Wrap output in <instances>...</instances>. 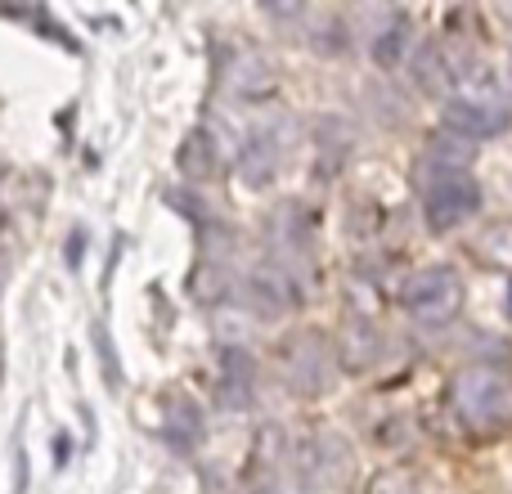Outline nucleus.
<instances>
[{
	"label": "nucleus",
	"instance_id": "9b49d317",
	"mask_svg": "<svg viewBox=\"0 0 512 494\" xmlns=\"http://www.w3.org/2000/svg\"><path fill=\"white\" fill-rule=\"evenodd\" d=\"M221 405L243 414L256 405V360L248 346H225L221 351Z\"/></svg>",
	"mask_w": 512,
	"mask_h": 494
},
{
	"label": "nucleus",
	"instance_id": "0eeeda50",
	"mask_svg": "<svg viewBox=\"0 0 512 494\" xmlns=\"http://www.w3.org/2000/svg\"><path fill=\"white\" fill-rule=\"evenodd\" d=\"M306 472H310V481H319V486H328V490L351 486V477H355L351 441L337 436L333 427H319V432L306 441Z\"/></svg>",
	"mask_w": 512,
	"mask_h": 494
},
{
	"label": "nucleus",
	"instance_id": "4be33fe9",
	"mask_svg": "<svg viewBox=\"0 0 512 494\" xmlns=\"http://www.w3.org/2000/svg\"><path fill=\"white\" fill-rule=\"evenodd\" d=\"M504 18H508V23H512V5H504Z\"/></svg>",
	"mask_w": 512,
	"mask_h": 494
},
{
	"label": "nucleus",
	"instance_id": "4468645a",
	"mask_svg": "<svg viewBox=\"0 0 512 494\" xmlns=\"http://www.w3.org/2000/svg\"><path fill=\"white\" fill-rule=\"evenodd\" d=\"M176 171L189 180V185H207L221 171V149H216L212 131H189L176 149Z\"/></svg>",
	"mask_w": 512,
	"mask_h": 494
},
{
	"label": "nucleus",
	"instance_id": "f257e3e1",
	"mask_svg": "<svg viewBox=\"0 0 512 494\" xmlns=\"http://www.w3.org/2000/svg\"><path fill=\"white\" fill-rule=\"evenodd\" d=\"M450 409L468 432H504L512 427V373L495 364H463L450 378Z\"/></svg>",
	"mask_w": 512,
	"mask_h": 494
},
{
	"label": "nucleus",
	"instance_id": "a211bd4d",
	"mask_svg": "<svg viewBox=\"0 0 512 494\" xmlns=\"http://www.w3.org/2000/svg\"><path fill=\"white\" fill-rule=\"evenodd\" d=\"M373 63L387 72H396L400 63H409V23L405 18H391V23L373 36Z\"/></svg>",
	"mask_w": 512,
	"mask_h": 494
},
{
	"label": "nucleus",
	"instance_id": "9d476101",
	"mask_svg": "<svg viewBox=\"0 0 512 494\" xmlns=\"http://www.w3.org/2000/svg\"><path fill=\"white\" fill-rule=\"evenodd\" d=\"M225 86H230L234 99H243V104H261V99H270L274 90H279V68H274V59H265L261 50H243L230 59V68H225Z\"/></svg>",
	"mask_w": 512,
	"mask_h": 494
},
{
	"label": "nucleus",
	"instance_id": "aec40b11",
	"mask_svg": "<svg viewBox=\"0 0 512 494\" xmlns=\"http://www.w3.org/2000/svg\"><path fill=\"white\" fill-rule=\"evenodd\" d=\"M68 459H72V441H68V436H54V463L63 468Z\"/></svg>",
	"mask_w": 512,
	"mask_h": 494
},
{
	"label": "nucleus",
	"instance_id": "423d86ee",
	"mask_svg": "<svg viewBox=\"0 0 512 494\" xmlns=\"http://www.w3.org/2000/svg\"><path fill=\"white\" fill-rule=\"evenodd\" d=\"M265 239H270V261L283 265L292 279L301 283V270H310V225L306 212L297 203H283L274 207V216L265 221Z\"/></svg>",
	"mask_w": 512,
	"mask_h": 494
},
{
	"label": "nucleus",
	"instance_id": "20e7f679",
	"mask_svg": "<svg viewBox=\"0 0 512 494\" xmlns=\"http://www.w3.org/2000/svg\"><path fill=\"white\" fill-rule=\"evenodd\" d=\"M292 135H297V122H292L288 113L270 117V122L252 126V131L243 135V144H239V180L243 185L265 189L274 176H279L283 158H288Z\"/></svg>",
	"mask_w": 512,
	"mask_h": 494
},
{
	"label": "nucleus",
	"instance_id": "f03ea898",
	"mask_svg": "<svg viewBox=\"0 0 512 494\" xmlns=\"http://www.w3.org/2000/svg\"><path fill=\"white\" fill-rule=\"evenodd\" d=\"M463 301H468V288H463V274L454 265H423L409 274L405 292H400V306L418 328L454 324L463 315Z\"/></svg>",
	"mask_w": 512,
	"mask_h": 494
},
{
	"label": "nucleus",
	"instance_id": "f3484780",
	"mask_svg": "<svg viewBox=\"0 0 512 494\" xmlns=\"http://www.w3.org/2000/svg\"><path fill=\"white\" fill-rule=\"evenodd\" d=\"M167 436L180 445V450H194L203 441V409L189 396H171L167 400Z\"/></svg>",
	"mask_w": 512,
	"mask_h": 494
},
{
	"label": "nucleus",
	"instance_id": "2eb2a0df",
	"mask_svg": "<svg viewBox=\"0 0 512 494\" xmlns=\"http://www.w3.org/2000/svg\"><path fill=\"white\" fill-rule=\"evenodd\" d=\"M346 153H351V126L337 117H319L315 122V176L333 180L342 171Z\"/></svg>",
	"mask_w": 512,
	"mask_h": 494
},
{
	"label": "nucleus",
	"instance_id": "7ed1b4c3",
	"mask_svg": "<svg viewBox=\"0 0 512 494\" xmlns=\"http://www.w3.org/2000/svg\"><path fill=\"white\" fill-rule=\"evenodd\" d=\"M279 369L288 382L292 396L301 400H319L337 378V355L319 328H297L288 342L279 346Z\"/></svg>",
	"mask_w": 512,
	"mask_h": 494
},
{
	"label": "nucleus",
	"instance_id": "ddd939ff",
	"mask_svg": "<svg viewBox=\"0 0 512 494\" xmlns=\"http://www.w3.org/2000/svg\"><path fill=\"white\" fill-rule=\"evenodd\" d=\"M333 355H337V360H342L351 373L373 369V364H378V355H382V337H378V328H373L369 319H346L342 333H337Z\"/></svg>",
	"mask_w": 512,
	"mask_h": 494
},
{
	"label": "nucleus",
	"instance_id": "f8f14e48",
	"mask_svg": "<svg viewBox=\"0 0 512 494\" xmlns=\"http://www.w3.org/2000/svg\"><path fill=\"white\" fill-rule=\"evenodd\" d=\"M463 171H472V144L445 131V135H436L423 149V158H418V185L427 189L445 176H463Z\"/></svg>",
	"mask_w": 512,
	"mask_h": 494
},
{
	"label": "nucleus",
	"instance_id": "dca6fc26",
	"mask_svg": "<svg viewBox=\"0 0 512 494\" xmlns=\"http://www.w3.org/2000/svg\"><path fill=\"white\" fill-rule=\"evenodd\" d=\"M409 77H414V86L418 90H427V95H436V90H445L454 81V63H450V54L441 50L436 41H423L414 54H409Z\"/></svg>",
	"mask_w": 512,
	"mask_h": 494
},
{
	"label": "nucleus",
	"instance_id": "412c9836",
	"mask_svg": "<svg viewBox=\"0 0 512 494\" xmlns=\"http://www.w3.org/2000/svg\"><path fill=\"white\" fill-rule=\"evenodd\" d=\"M81 243H86V234H72V243H68V265H72V270H77V265H81Z\"/></svg>",
	"mask_w": 512,
	"mask_h": 494
},
{
	"label": "nucleus",
	"instance_id": "1a4fd4ad",
	"mask_svg": "<svg viewBox=\"0 0 512 494\" xmlns=\"http://www.w3.org/2000/svg\"><path fill=\"white\" fill-rule=\"evenodd\" d=\"M248 301H252L256 315L274 319V315H288V310L297 306V301H301V288H297V279H292L283 265L261 261V265H256V270L248 274Z\"/></svg>",
	"mask_w": 512,
	"mask_h": 494
},
{
	"label": "nucleus",
	"instance_id": "39448f33",
	"mask_svg": "<svg viewBox=\"0 0 512 494\" xmlns=\"http://www.w3.org/2000/svg\"><path fill=\"white\" fill-rule=\"evenodd\" d=\"M423 212H427V225H432L436 234L441 230H459L463 221H472V216L481 212V185L472 171H463V176H445L436 180V185L423 189Z\"/></svg>",
	"mask_w": 512,
	"mask_h": 494
},
{
	"label": "nucleus",
	"instance_id": "6ab92c4d",
	"mask_svg": "<svg viewBox=\"0 0 512 494\" xmlns=\"http://www.w3.org/2000/svg\"><path fill=\"white\" fill-rule=\"evenodd\" d=\"M364 494H418V481L409 477L405 468H387V472H378V477L369 481V490Z\"/></svg>",
	"mask_w": 512,
	"mask_h": 494
},
{
	"label": "nucleus",
	"instance_id": "6e6552de",
	"mask_svg": "<svg viewBox=\"0 0 512 494\" xmlns=\"http://www.w3.org/2000/svg\"><path fill=\"white\" fill-rule=\"evenodd\" d=\"M441 122L450 135L459 140H490V135H504L512 122V108L508 104H463V99H450L441 108Z\"/></svg>",
	"mask_w": 512,
	"mask_h": 494
}]
</instances>
